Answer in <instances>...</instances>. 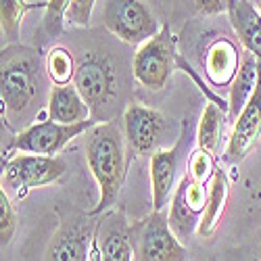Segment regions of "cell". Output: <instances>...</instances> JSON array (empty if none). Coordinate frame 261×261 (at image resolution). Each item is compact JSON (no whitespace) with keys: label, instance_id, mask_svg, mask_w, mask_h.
<instances>
[{"label":"cell","instance_id":"6da1fadb","mask_svg":"<svg viewBox=\"0 0 261 261\" xmlns=\"http://www.w3.org/2000/svg\"><path fill=\"white\" fill-rule=\"evenodd\" d=\"M44 90L42 61L30 46H7L3 50L0 100L11 125L30 123L40 117V98ZM32 125V123H30Z\"/></svg>","mask_w":261,"mask_h":261},{"label":"cell","instance_id":"7a4b0ae2","mask_svg":"<svg viewBox=\"0 0 261 261\" xmlns=\"http://www.w3.org/2000/svg\"><path fill=\"white\" fill-rule=\"evenodd\" d=\"M86 161L98 184V205L88 213L96 215L111 209L121 192L127 171V142L117 123H96L86 136Z\"/></svg>","mask_w":261,"mask_h":261},{"label":"cell","instance_id":"3957f363","mask_svg":"<svg viewBox=\"0 0 261 261\" xmlns=\"http://www.w3.org/2000/svg\"><path fill=\"white\" fill-rule=\"evenodd\" d=\"M73 86L82 94L84 102L90 107L92 121L111 123V119L117 115L121 98L119 77L111 57L102 50L86 53L77 65Z\"/></svg>","mask_w":261,"mask_h":261},{"label":"cell","instance_id":"277c9868","mask_svg":"<svg viewBox=\"0 0 261 261\" xmlns=\"http://www.w3.org/2000/svg\"><path fill=\"white\" fill-rule=\"evenodd\" d=\"M178 40L171 34L169 25H163L161 32L142 44L132 59V73L136 82L148 90H161L169 82L171 73L180 69Z\"/></svg>","mask_w":261,"mask_h":261},{"label":"cell","instance_id":"5b68a950","mask_svg":"<svg viewBox=\"0 0 261 261\" xmlns=\"http://www.w3.org/2000/svg\"><path fill=\"white\" fill-rule=\"evenodd\" d=\"M129 234L136 261H188V251L171 230L165 211H153Z\"/></svg>","mask_w":261,"mask_h":261},{"label":"cell","instance_id":"8992f818","mask_svg":"<svg viewBox=\"0 0 261 261\" xmlns=\"http://www.w3.org/2000/svg\"><path fill=\"white\" fill-rule=\"evenodd\" d=\"M190 121H182V129L178 142L173 148H163L150 157V188H153V207L155 211H165L171 203V197L176 192L182 180V167H188L190 161Z\"/></svg>","mask_w":261,"mask_h":261},{"label":"cell","instance_id":"52a82bcc","mask_svg":"<svg viewBox=\"0 0 261 261\" xmlns=\"http://www.w3.org/2000/svg\"><path fill=\"white\" fill-rule=\"evenodd\" d=\"M102 23L115 38L138 48L148 40H153L163 28L159 25L148 5L138 3V0H109L105 3Z\"/></svg>","mask_w":261,"mask_h":261},{"label":"cell","instance_id":"ba28073f","mask_svg":"<svg viewBox=\"0 0 261 261\" xmlns=\"http://www.w3.org/2000/svg\"><path fill=\"white\" fill-rule=\"evenodd\" d=\"M67 171L63 157H42V155H15L7 161L3 173V190L7 194L23 199L28 190L55 184Z\"/></svg>","mask_w":261,"mask_h":261},{"label":"cell","instance_id":"9c48e42d","mask_svg":"<svg viewBox=\"0 0 261 261\" xmlns=\"http://www.w3.org/2000/svg\"><path fill=\"white\" fill-rule=\"evenodd\" d=\"M94 121H84L77 125H63L53 119L36 121L15 136L13 148L25 155H42V157H59L61 150L67 146L73 138L84 132H90Z\"/></svg>","mask_w":261,"mask_h":261},{"label":"cell","instance_id":"30bf717a","mask_svg":"<svg viewBox=\"0 0 261 261\" xmlns=\"http://www.w3.org/2000/svg\"><path fill=\"white\" fill-rule=\"evenodd\" d=\"M209 188H211V182L194 180L192 176L184 173L176 192H173L169 211H167V220H169L171 230L176 232V236L182 243L188 241L199 228L201 215L207 207Z\"/></svg>","mask_w":261,"mask_h":261},{"label":"cell","instance_id":"8fae6325","mask_svg":"<svg viewBox=\"0 0 261 261\" xmlns=\"http://www.w3.org/2000/svg\"><path fill=\"white\" fill-rule=\"evenodd\" d=\"M96 226L92 215L67 222L50 241L44 261H100Z\"/></svg>","mask_w":261,"mask_h":261},{"label":"cell","instance_id":"7c38bea8","mask_svg":"<svg viewBox=\"0 0 261 261\" xmlns=\"http://www.w3.org/2000/svg\"><path fill=\"white\" fill-rule=\"evenodd\" d=\"M163 134V115L144 105H129L123 113V136L127 150L150 155Z\"/></svg>","mask_w":261,"mask_h":261},{"label":"cell","instance_id":"4fadbf2b","mask_svg":"<svg viewBox=\"0 0 261 261\" xmlns=\"http://www.w3.org/2000/svg\"><path fill=\"white\" fill-rule=\"evenodd\" d=\"M261 136V61H259V80H257V88L245 107V111L238 115L234 121V129L230 142L226 146L224 161L226 163H241L257 144Z\"/></svg>","mask_w":261,"mask_h":261},{"label":"cell","instance_id":"5bb4252c","mask_svg":"<svg viewBox=\"0 0 261 261\" xmlns=\"http://www.w3.org/2000/svg\"><path fill=\"white\" fill-rule=\"evenodd\" d=\"M132 226H127L123 209H113L102 215L96 226V247L100 261H132Z\"/></svg>","mask_w":261,"mask_h":261},{"label":"cell","instance_id":"9a60e30c","mask_svg":"<svg viewBox=\"0 0 261 261\" xmlns=\"http://www.w3.org/2000/svg\"><path fill=\"white\" fill-rule=\"evenodd\" d=\"M241 53L230 38H215L209 42L203 55V73L211 90L230 88L238 69H241Z\"/></svg>","mask_w":261,"mask_h":261},{"label":"cell","instance_id":"2e32d148","mask_svg":"<svg viewBox=\"0 0 261 261\" xmlns=\"http://www.w3.org/2000/svg\"><path fill=\"white\" fill-rule=\"evenodd\" d=\"M46 111H48V119L63 125H77L92 119L90 107L84 102L82 94L77 92L73 84L53 86L46 102Z\"/></svg>","mask_w":261,"mask_h":261},{"label":"cell","instance_id":"e0dca14e","mask_svg":"<svg viewBox=\"0 0 261 261\" xmlns=\"http://www.w3.org/2000/svg\"><path fill=\"white\" fill-rule=\"evenodd\" d=\"M228 17L247 53L261 61V13L249 0H228Z\"/></svg>","mask_w":261,"mask_h":261},{"label":"cell","instance_id":"ac0fdd59","mask_svg":"<svg viewBox=\"0 0 261 261\" xmlns=\"http://www.w3.org/2000/svg\"><path fill=\"white\" fill-rule=\"evenodd\" d=\"M259 80V59L251 53L243 55L241 69H238L232 86H230V96H228V107H230V121H236L238 115L245 111V107L249 105Z\"/></svg>","mask_w":261,"mask_h":261},{"label":"cell","instance_id":"d6986e66","mask_svg":"<svg viewBox=\"0 0 261 261\" xmlns=\"http://www.w3.org/2000/svg\"><path fill=\"white\" fill-rule=\"evenodd\" d=\"M228 194H230V184H228V176L222 167H217L215 176L211 180V188H209V199H207V207L201 215V222L197 228V234L201 238H209L215 234V230L220 228L222 217L226 213V205H228Z\"/></svg>","mask_w":261,"mask_h":261},{"label":"cell","instance_id":"ffe728a7","mask_svg":"<svg viewBox=\"0 0 261 261\" xmlns=\"http://www.w3.org/2000/svg\"><path fill=\"white\" fill-rule=\"evenodd\" d=\"M226 117L228 115L217 105L207 102L205 111L201 115V121H199V127H197V146L211 153L213 157L217 155V148H220L222 127H224Z\"/></svg>","mask_w":261,"mask_h":261},{"label":"cell","instance_id":"44dd1931","mask_svg":"<svg viewBox=\"0 0 261 261\" xmlns=\"http://www.w3.org/2000/svg\"><path fill=\"white\" fill-rule=\"evenodd\" d=\"M48 3H21V0H3L0 3V25L9 46H15L21 34V19L32 9H46Z\"/></svg>","mask_w":261,"mask_h":261},{"label":"cell","instance_id":"7402d4cb","mask_svg":"<svg viewBox=\"0 0 261 261\" xmlns=\"http://www.w3.org/2000/svg\"><path fill=\"white\" fill-rule=\"evenodd\" d=\"M44 71L50 77L55 86H69L71 80H75L77 67L71 53L63 46H55L48 50L46 61H44Z\"/></svg>","mask_w":261,"mask_h":261},{"label":"cell","instance_id":"603a6c76","mask_svg":"<svg viewBox=\"0 0 261 261\" xmlns=\"http://www.w3.org/2000/svg\"><path fill=\"white\" fill-rule=\"evenodd\" d=\"M67 0H53L44 9V21H42V32L46 38H57L63 32L65 15H67Z\"/></svg>","mask_w":261,"mask_h":261},{"label":"cell","instance_id":"cb8c5ba5","mask_svg":"<svg viewBox=\"0 0 261 261\" xmlns=\"http://www.w3.org/2000/svg\"><path fill=\"white\" fill-rule=\"evenodd\" d=\"M15 228H17L15 207L9 199V194L5 190H0V238H3V245H9L13 241Z\"/></svg>","mask_w":261,"mask_h":261},{"label":"cell","instance_id":"d4e9b609","mask_svg":"<svg viewBox=\"0 0 261 261\" xmlns=\"http://www.w3.org/2000/svg\"><path fill=\"white\" fill-rule=\"evenodd\" d=\"M94 0H73L67 7V15L65 21L69 25H77V28H88L90 25V17L94 11Z\"/></svg>","mask_w":261,"mask_h":261},{"label":"cell","instance_id":"484cf974","mask_svg":"<svg viewBox=\"0 0 261 261\" xmlns=\"http://www.w3.org/2000/svg\"><path fill=\"white\" fill-rule=\"evenodd\" d=\"M197 9L205 15H217V13H228V3H222V0H207V3H194Z\"/></svg>","mask_w":261,"mask_h":261},{"label":"cell","instance_id":"4316f807","mask_svg":"<svg viewBox=\"0 0 261 261\" xmlns=\"http://www.w3.org/2000/svg\"><path fill=\"white\" fill-rule=\"evenodd\" d=\"M255 261H261V245H259V249H257V257H255Z\"/></svg>","mask_w":261,"mask_h":261},{"label":"cell","instance_id":"83f0119b","mask_svg":"<svg viewBox=\"0 0 261 261\" xmlns=\"http://www.w3.org/2000/svg\"><path fill=\"white\" fill-rule=\"evenodd\" d=\"M255 7H257V11L261 13V0H259V3H255Z\"/></svg>","mask_w":261,"mask_h":261},{"label":"cell","instance_id":"f1b7e54d","mask_svg":"<svg viewBox=\"0 0 261 261\" xmlns=\"http://www.w3.org/2000/svg\"><path fill=\"white\" fill-rule=\"evenodd\" d=\"M209 261H217V259H209Z\"/></svg>","mask_w":261,"mask_h":261}]
</instances>
